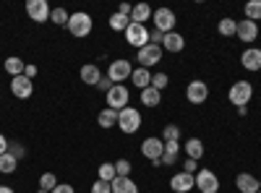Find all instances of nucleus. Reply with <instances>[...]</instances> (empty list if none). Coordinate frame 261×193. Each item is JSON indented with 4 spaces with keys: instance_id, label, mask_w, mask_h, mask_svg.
<instances>
[{
    "instance_id": "nucleus-25",
    "label": "nucleus",
    "mask_w": 261,
    "mask_h": 193,
    "mask_svg": "<svg viewBox=\"0 0 261 193\" xmlns=\"http://www.w3.org/2000/svg\"><path fill=\"white\" fill-rule=\"evenodd\" d=\"M160 102H162V92H157L154 87L141 89V104H146V107H157Z\"/></svg>"
},
{
    "instance_id": "nucleus-43",
    "label": "nucleus",
    "mask_w": 261,
    "mask_h": 193,
    "mask_svg": "<svg viewBox=\"0 0 261 193\" xmlns=\"http://www.w3.org/2000/svg\"><path fill=\"white\" fill-rule=\"evenodd\" d=\"M53 193H76V188L68 185V183H58V188H55Z\"/></svg>"
},
{
    "instance_id": "nucleus-33",
    "label": "nucleus",
    "mask_w": 261,
    "mask_h": 193,
    "mask_svg": "<svg viewBox=\"0 0 261 193\" xmlns=\"http://www.w3.org/2000/svg\"><path fill=\"white\" fill-rule=\"evenodd\" d=\"M58 188V178L53 175V173H45L39 178V190H47V193H53Z\"/></svg>"
},
{
    "instance_id": "nucleus-50",
    "label": "nucleus",
    "mask_w": 261,
    "mask_h": 193,
    "mask_svg": "<svg viewBox=\"0 0 261 193\" xmlns=\"http://www.w3.org/2000/svg\"><path fill=\"white\" fill-rule=\"evenodd\" d=\"M258 193H261V190H258Z\"/></svg>"
},
{
    "instance_id": "nucleus-28",
    "label": "nucleus",
    "mask_w": 261,
    "mask_h": 193,
    "mask_svg": "<svg viewBox=\"0 0 261 193\" xmlns=\"http://www.w3.org/2000/svg\"><path fill=\"white\" fill-rule=\"evenodd\" d=\"M130 26V18L128 16H123V13H113L110 16V29L113 32H125Z\"/></svg>"
},
{
    "instance_id": "nucleus-39",
    "label": "nucleus",
    "mask_w": 261,
    "mask_h": 193,
    "mask_svg": "<svg viewBox=\"0 0 261 193\" xmlns=\"http://www.w3.org/2000/svg\"><path fill=\"white\" fill-rule=\"evenodd\" d=\"M183 173L196 175V173H199V162H196V159H186V162H183Z\"/></svg>"
},
{
    "instance_id": "nucleus-27",
    "label": "nucleus",
    "mask_w": 261,
    "mask_h": 193,
    "mask_svg": "<svg viewBox=\"0 0 261 193\" xmlns=\"http://www.w3.org/2000/svg\"><path fill=\"white\" fill-rule=\"evenodd\" d=\"M16 167H18V159L13 157V154H0V173L3 175H11V173H16Z\"/></svg>"
},
{
    "instance_id": "nucleus-37",
    "label": "nucleus",
    "mask_w": 261,
    "mask_h": 193,
    "mask_svg": "<svg viewBox=\"0 0 261 193\" xmlns=\"http://www.w3.org/2000/svg\"><path fill=\"white\" fill-rule=\"evenodd\" d=\"M8 154H13L16 159H24L27 157V146H21L18 141H13V144H8Z\"/></svg>"
},
{
    "instance_id": "nucleus-10",
    "label": "nucleus",
    "mask_w": 261,
    "mask_h": 193,
    "mask_svg": "<svg viewBox=\"0 0 261 193\" xmlns=\"http://www.w3.org/2000/svg\"><path fill=\"white\" fill-rule=\"evenodd\" d=\"M141 154H144L146 159H151V164H160V157L165 154V141H162V139H154V136L144 139Z\"/></svg>"
},
{
    "instance_id": "nucleus-31",
    "label": "nucleus",
    "mask_w": 261,
    "mask_h": 193,
    "mask_svg": "<svg viewBox=\"0 0 261 193\" xmlns=\"http://www.w3.org/2000/svg\"><path fill=\"white\" fill-rule=\"evenodd\" d=\"M118 178V173H115V164H110V162H102L99 164V180H105V183H113Z\"/></svg>"
},
{
    "instance_id": "nucleus-13",
    "label": "nucleus",
    "mask_w": 261,
    "mask_h": 193,
    "mask_svg": "<svg viewBox=\"0 0 261 193\" xmlns=\"http://www.w3.org/2000/svg\"><path fill=\"white\" fill-rule=\"evenodd\" d=\"M11 92H13L16 99H29L32 92H34V84L27 76H16V78H11Z\"/></svg>"
},
{
    "instance_id": "nucleus-44",
    "label": "nucleus",
    "mask_w": 261,
    "mask_h": 193,
    "mask_svg": "<svg viewBox=\"0 0 261 193\" xmlns=\"http://www.w3.org/2000/svg\"><path fill=\"white\" fill-rule=\"evenodd\" d=\"M130 11H134V6H130V3H120V6H118V13H123V16H128V18H130Z\"/></svg>"
},
{
    "instance_id": "nucleus-14",
    "label": "nucleus",
    "mask_w": 261,
    "mask_h": 193,
    "mask_svg": "<svg viewBox=\"0 0 261 193\" xmlns=\"http://www.w3.org/2000/svg\"><path fill=\"white\" fill-rule=\"evenodd\" d=\"M170 188L175 193H188L196 188V175H188V173H175L170 178Z\"/></svg>"
},
{
    "instance_id": "nucleus-11",
    "label": "nucleus",
    "mask_w": 261,
    "mask_h": 193,
    "mask_svg": "<svg viewBox=\"0 0 261 193\" xmlns=\"http://www.w3.org/2000/svg\"><path fill=\"white\" fill-rule=\"evenodd\" d=\"M162 45H146L136 52V63H141V68H149V66H157L162 60Z\"/></svg>"
},
{
    "instance_id": "nucleus-2",
    "label": "nucleus",
    "mask_w": 261,
    "mask_h": 193,
    "mask_svg": "<svg viewBox=\"0 0 261 193\" xmlns=\"http://www.w3.org/2000/svg\"><path fill=\"white\" fill-rule=\"evenodd\" d=\"M68 32H71L73 37H89V32H92V16L84 13V11L71 13V18H68Z\"/></svg>"
},
{
    "instance_id": "nucleus-5",
    "label": "nucleus",
    "mask_w": 261,
    "mask_h": 193,
    "mask_svg": "<svg viewBox=\"0 0 261 193\" xmlns=\"http://www.w3.org/2000/svg\"><path fill=\"white\" fill-rule=\"evenodd\" d=\"M151 21H154V29L162 34L175 32V13H172V8H157L151 13Z\"/></svg>"
},
{
    "instance_id": "nucleus-18",
    "label": "nucleus",
    "mask_w": 261,
    "mask_h": 193,
    "mask_svg": "<svg viewBox=\"0 0 261 193\" xmlns=\"http://www.w3.org/2000/svg\"><path fill=\"white\" fill-rule=\"evenodd\" d=\"M235 188L241 193H258V180L251 173H241L235 178Z\"/></svg>"
},
{
    "instance_id": "nucleus-15",
    "label": "nucleus",
    "mask_w": 261,
    "mask_h": 193,
    "mask_svg": "<svg viewBox=\"0 0 261 193\" xmlns=\"http://www.w3.org/2000/svg\"><path fill=\"white\" fill-rule=\"evenodd\" d=\"M235 37L241 39V42H256V37H258V24H253V21H248V18L238 21V32H235Z\"/></svg>"
},
{
    "instance_id": "nucleus-22",
    "label": "nucleus",
    "mask_w": 261,
    "mask_h": 193,
    "mask_svg": "<svg viewBox=\"0 0 261 193\" xmlns=\"http://www.w3.org/2000/svg\"><path fill=\"white\" fill-rule=\"evenodd\" d=\"M130 81H134V87H139V89H146V87H151V73H149V68H134V73H130Z\"/></svg>"
},
{
    "instance_id": "nucleus-8",
    "label": "nucleus",
    "mask_w": 261,
    "mask_h": 193,
    "mask_svg": "<svg viewBox=\"0 0 261 193\" xmlns=\"http://www.w3.org/2000/svg\"><path fill=\"white\" fill-rule=\"evenodd\" d=\"M125 42H128L130 47H136V50L146 47V45H149V32H146V26L134 24V21H130V26L125 29Z\"/></svg>"
},
{
    "instance_id": "nucleus-49",
    "label": "nucleus",
    "mask_w": 261,
    "mask_h": 193,
    "mask_svg": "<svg viewBox=\"0 0 261 193\" xmlns=\"http://www.w3.org/2000/svg\"><path fill=\"white\" fill-rule=\"evenodd\" d=\"M258 50H261V47H258Z\"/></svg>"
},
{
    "instance_id": "nucleus-16",
    "label": "nucleus",
    "mask_w": 261,
    "mask_h": 193,
    "mask_svg": "<svg viewBox=\"0 0 261 193\" xmlns=\"http://www.w3.org/2000/svg\"><path fill=\"white\" fill-rule=\"evenodd\" d=\"M186 47V39H183V34H178V32H170V34H165V39H162V50L165 52H180Z\"/></svg>"
},
{
    "instance_id": "nucleus-19",
    "label": "nucleus",
    "mask_w": 261,
    "mask_h": 193,
    "mask_svg": "<svg viewBox=\"0 0 261 193\" xmlns=\"http://www.w3.org/2000/svg\"><path fill=\"white\" fill-rule=\"evenodd\" d=\"M79 76H81L84 84H89V87H97L99 78H102V73H99V68L94 66V63H86V66H81Z\"/></svg>"
},
{
    "instance_id": "nucleus-20",
    "label": "nucleus",
    "mask_w": 261,
    "mask_h": 193,
    "mask_svg": "<svg viewBox=\"0 0 261 193\" xmlns=\"http://www.w3.org/2000/svg\"><path fill=\"white\" fill-rule=\"evenodd\" d=\"M183 149H186L188 159H196V162H199V159L204 157V141H201V139H188Z\"/></svg>"
},
{
    "instance_id": "nucleus-3",
    "label": "nucleus",
    "mask_w": 261,
    "mask_h": 193,
    "mask_svg": "<svg viewBox=\"0 0 261 193\" xmlns=\"http://www.w3.org/2000/svg\"><path fill=\"white\" fill-rule=\"evenodd\" d=\"M230 102L235 104V107H243V104H248L251 102V97H253V87H251V81H235L232 87H230Z\"/></svg>"
},
{
    "instance_id": "nucleus-12",
    "label": "nucleus",
    "mask_w": 261,
    "mask_h": 193,
    "mask_svg": "<svg viewBox=\"0 0 261 193\" xmlns=\"http://www.w3.org/2000/svg\"><path fill=\"white\" fill-rule=\"evenodd\" d=\"M186 97H188L191 104H204L209 99V87H206L204 81L196 78V81H191L188 87H186Z\"/></svg>"
},
{
    "instance_id": "nucleus-42",
    "label": "nucleus",
    "mask_w": 261,
    "mask_h": 193,
    "mask_svg": "<svg viewBox=\"0 0 261 193\" xmlns=\"http://www.w3.org/2000/svg\"><path fill=\"white\" fill-rule=\"evenodd\" d=\"M162 39H165V34L154 29V32H151V34H149V45H160V42H162Z\"/></svg>"
},
{
    "instance_id": "nucleus-29",
    "label": "nucleus",
    "mask_w": 261,
    "mask_h": 193,
    "mask_svg": "<svg viewBox=\"0 0 261 193\" xmlns=\"http://www.w3.org/2000/svg\"><path fill=\"white\" fill-rule=\"evenodd\" d=\"M68 18H71V13L65 8H53V13H50V21L55 26H68Z\"/></svg>"
},
{
    "instance_id": "nucleus-7",
    "label": "nucleus",
    "mask_w": 261,
    "mask_h": 193,
    "mask_svg": "<svg viewBox=\"0 0 261 193\" xmlns=\"http://www.w3.org/2000/svg\"><path fill=\"white\" fill-rule=\"evenodd\" d=\"M50 13H53V8L47 6V0H29L27 3V16L34 21V24H45V21H50Z\"/></svg>"
},
{
    "instance_id": "nucleus-21",
    "label": "nucleus",
    "mask_w": 261,
    "mask_h": 193,
    "mask_svg": "<svg viewBox=\"0 0 261 193\" xmlns=\"http://www.w3.org/2000/svg\"><path fill=\"white\" fill-rule=\"evenodd\" d=\"M3 66H6V73H11V76L16 78V76H24L27 63L21 60L18 55H11V58H6V63H3Z\"/></svg>"
},
{
    "instance_id": "nucleus-48",
    "label": "nucleus",
    "mask_w": 261,
    "mask_h": 193,
    "mask_svg": "<svg viewBox=\"0 0 261 193\" xmlns=\"http://www.w3.org/2000/svg\"><path fill=\"white\" fill-rule=\"evenodd\" d=\"M37 193H47V190H37Z\"/></svg>"
},
{
    "instance_id": "nucleus-36",
    "label": "nucleus",
    "mask_w": 261,
    "mask_h": 193,
    "mask_svg": "<svg viewBox=\"0 0 261 193\" xmlns=\"http://www.w3.org/2000/svg\"><path fill=\"white\" fill-rule=\"evenodd\" d=\"M115 173H118V178H130V162L128 159H118L115 162Z\"/></svg>"
},
{
    "instance_id": "nucleus-47",
    "label": "nucleus",
    "mask_w": 261,
    "mask_h": 193,
    "mask_svg": "<svg viewBox=\"0 0 261 193\" xmlns=\"http://www.w3.org/2000/svg\"><path fill=\"white\" fill-rule=\"evenodd\" d=\"M0 193H16L13 188H8V185H0Z\"/></svg>"
},
{
    "instance_id": "nucleus-40",
    "label": "nucleus",
    "mask_w": 261,
    "mask_h": 193,
    "mask_svg": "<svg viewBox=\"0 0 261 193\" xmlns=\"http://www.w3.org/2000/svg\"><path fill=\"white\" fill-rule=\"evenodd\" d=\"M92 193H113V188H110V183H105V180H97V183L92 185Z\"/></svg>"
},
{
    "instance_id": "nucleus-46",
    "label": "nucleus",
    "mask_w": 261,
    "mask_h": 193,
    "mask_svg": "<svg viewBox=\"0 0 261 193\" xmlns=\"http://www.w3.org/2000/svg\"><path fill=\"white\" fill-rule=\"evenodd\" d=\"M8 144H11V141H8L3 133H0V154H6V152H8Z\"/></svg>"
},
{
    "instance_id": "nucleus-45",
    "label": "nucleus",
    "mask_w": 261,
    "mask_h": 193,
    "mask_svg": "<svg viewBox=\"0 0 261 193\" xmlns=\"http://www.w3.org/2000/svg\"><path fill=\"white\" fill-rule=\"evenodd\" d=\"M24 76H27V78H34V76H37V66H32V63H27V68H24Z\"/></svg>"
},
{
    "instance_id": "nucleus-26",
    "label": "nucleus",
    "mask_w": 261,
    "mask_h": 193,
    "mask_svg": "<svg viewBox=\"0 0 261 193\" xmlns=\"http://www.w3.org/2000/svg\"><path fill=\"white\" fill-rule=\"evenodd\" d=\"M97 123H99L102 128H113V125H118V113L110 110V107H105V110L97 115Z\"/></svg>"
},
{
    "instance_id": "nucleus-6",
    "label": "nucleus",
    "mask_w": 261,
    "mask_h": 193,
    "mask_svg": "<svg viewBox=\"0 0 261 193\" xmlns=\"http://www.w3.org/2000/svg\"><path fill=\"white\" fill-rule=\"evenodd\" d=\"M105 99H107V107L110 110H115V113H120L123 107H128V99H130V94H128V89L123 87V84H115V87L105 94Z\"/></svg>"
},
{
    "instance_id": "nucleus-41",
    "label": "nucleus",
    "mask_w": 261,
    "mask_h": 193,
    "mask_svg": "<svg viewBox=\"0 0 261 193\" xmlns=\"http://www.w3.org/2000/svg\"><path fill=\"white\" fill-rule=\"evenodd\" d=\"M113 87H115V84H113L110 78H107V76H102V78H99V84H97V89H99V92H105V94L110 92Z\"/></svg>"
},
{
    "instance_id": "nucleus-1",
    "label": "nucleus",
    "mask_w": 261,
    "mask_h": 193,
    "mask_svg": "<svg viewBox=\"0 0 261 193\" xmlns=\"http://www.w3.org/2000/svg\"><path fill=\"white\" fill-rule=\"evenodd\" d=\"M118 128L123 133L134 136L139 128H141V113L134 110V107H123V110L118 113Z\"/></svg>"
},
{
    "instance_id": "nucleus-34",
    "label": "nucleus",
    "mask_w": 261,
    "mask_h": 193,
    "mask_svg": "<svg viewBox=\"0 0 261 193\" xmlns=\"http://www.w3.org/2000/svg\"><path fill=\"white\" fill-rule=\"evenodd\" d=\"M162 141H180V125H165L162 131Z\"/></svg>"
},
{
    "instance_id": "nucleus-4",
    "label": "nucleus",
    "mask_w": 261,
    "mask_h": 193,
    "mask_svg": "<svg viewBox=\"0 0 261 193\" xmlns=\"http://www.w3.org/2000/svg\"><path fill=\"white\" fill-rule=\"evenodd\" d=\"M130 73H134V68H130V60L125 58H118L110 63V68H107V78H110L113 84H123L130 78Z\"/></svg>"
},
{
    "instance_id": "nucleus-32",
    "label": "nucleus",
    "mask_w": 261,
    "mask_h": 193,
    "mask_svg": "<svg viewBox=\"0 0 261 193\" xmlns=\"http://www.w3.org/2000/svg\"><path fill=\"white\" fill-rule=\"evenodd\" d=\"M217 29H220L222 37H235V32H238V21H235V18H222Z\"/></svg>"
},
{
    "instance_id": "nucleus-9",
    "label": "nucleus",
    "mask_w": 261,
    "mask_h": 193,
    "mask_svg": "<svg viewBox=\"0 0 261 193\" xmlns=\"http://www.w3.org/2000/svg\"><path fill=\"white\" fill-rule=\"evenodd\" d=\"M196 188H199L201 193H217L220 190V178H217L212 170L201 167L199 173H196Z\"/></svg>"
},
{
    "instance_id": "nucleus-24",
    "label": "nucleus",
    "mask_w": 261,
    "mask_h": 193,
    "mask_svg": "<svg viewBox=\"0 0 261 193\" xmlns=\"http://www.w3.org/2000/svg\"><path fill=\"white\" fill-rule=\"evenodd\" d=\"M149 18H151V8H149L146 3H136L134 11H130V21L144 26V21H149Z\"/></svg>"
},
{
    "instance_id": "nucleus-35",
    "label": "nucleus",
    "mask_w": 261,
    "mask_h": 193,
    "mask_svg": "<svg viewBox=\"0 0 261 193\" xmlns=\"http://www.w3.org/2000/svg\"><path fill=\"white\" fill-rule=\"evenodd\" d=\"M180 141H165V154L167 157H172V159H178V154H180Z\"/></svg>"
},
{
    "instance_id": "nucleus-30",
    "label": "nucleus",
    "mask_w": 261,
    "mask_h": 193,
    "mask_svg": "<svg viewBox=\"0 0 261 193\" xmlns=\"http://www.w3.org/2000/svg\"><path fill=\"white\" fill-rule=\"evenodd\" d=\"M246 18L248 21H261V0H251V3H246Z\"/></svg>"
},
{
    "instance_id": "nucleus-23",
    "label": "nucleus",
    "mask_w": 261,
    "mask_h": 193,
    "mask_svg": "<svg viewBox=\"0 0 261 193\" xmlns=\"http://www.w3.org/2000/svg\"><path fill=\"white\" fill-rule=\"evenodd\" d=\"M110 188H113V193H139V185L130 178H115L110 183Z\"/></svg>"
},
{
    "instance_id": "nucleus-38",
    "label": "nucleus",
    "mask_w": 261,
    "mask_h": 193,
    "mask_svg": "<svg viewBox=\"0 0 261 193\" xmlns=\"http://www.w3.org/2000/svg\"><path fill=\"white\" fill-rule=\"evenodd\" d=\"M151 87H154L157 92H162L167 87V73H154L151 76Z\"/></svg>"
},
{
    "instance_id": "nucleus-17",
    "label": "nucleus",
    "mask_w": 261,
    "mask_h": 193,
    "mask_svg": "<svg viewBox=\"0 0 261 193\" xmlns=\"http://www.w3.org/2000/svg\"><path fill=\"white\" fill-rule=\"evenodd\" d=\"M241 63H243L246 71H261V50L258 47H248L241 55Z\"/></svg>"
}]
</instances>
